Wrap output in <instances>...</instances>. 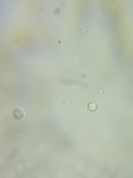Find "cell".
Returning a JSON list of instances; mask_svg holds the SVG:
<instances>
[{
	"instance_id": "1",
	"label": "cell",
	"mask_w": 133,
	"mask_h": 178,
	"mask_svg": "<svg viewBox=\"0 0 133 178\" xmlns=\"http://www.w3.org/2000/svg\"><path fill=\"white\" fill-rule=\"evenodd\" d=\"M13 116L15 119H21L24 117V112H23L22 109L19 108H16L13 110Z\"/></svg>"
}]
</instances>
